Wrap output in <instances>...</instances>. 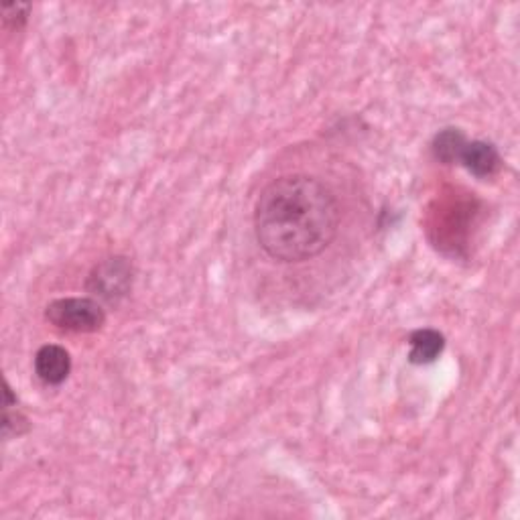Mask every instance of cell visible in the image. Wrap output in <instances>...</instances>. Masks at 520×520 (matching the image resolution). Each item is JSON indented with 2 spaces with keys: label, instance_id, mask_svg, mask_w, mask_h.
I'll use <instances>...</instances> for the list:
<instances>
[{
  "label": "cell",
  "instance_id": "8992f818",
  "mask_svg": "<svg viewBox=\"0 0 520 520\" xmlns=\"http://www.w3.org/2000/svg\"><path fill=\"white\" fill-rule=\"evenodd\" d=\"M409 362L415 366L433 364L445 350V338L437 330H417L409 338Z\"/></svg>",
  "mask_w": 520,
  "mask_h": 520
},
{
  "label": "cell",
  "instance_id": "7a4b0ae2",
  "mask_svg": "<svg viewBox=\"0 0 520 520\" xmlns=\"http://www.w3.org/2000/svg\"><path fill=\"white\" fill-rule=\"evenodd\" d=\"M53 328L72 334H96L106 325V311L94 297H61L45 307Z\"/></svg>",
  "mask_w": 520,
  "mask_h": 520
},
{
  "label": "cell",
  "instance_id": "9c48e42d",
  "mask_svg": "<svg viewBox=\"0 0 520 520\" xmlns=\"http://www.w3.org/2000/svg\"><path fill=\"white\" fill-rule=\"evenodd\" d=\"M29 13H31L29 3H9L3 7V21H5V25L21 29L27 23Z\"/></svg>",
  "mask_w": 520,
  "mask_h": 520
},
{
  "label": "cell",
  "instance_id": "ba28073f",
  "mask_svg": "<svg viewBox=\"0 0 520 520\" xmlns=\"http://www.w3.org/2000/svg\"><path fill=\"white\" fill-rule=\"evenodd\" d=\"M31 429L29 419L17 409V397L11 384L5 380V417H3V437H21Z\"/></svg>",
  "mask_w": 520,
  "mask_h": 520
},
{
  "label": "cell",
  "instance_id": "52a82bcc",
  "mask_svg": "<svg viewBox=\"0 0 520 520\" xmlns=\"http://www.w3.org/2000/svg\"><path fill=\"white\" fill-rule=\"evenodd\" d=\"M466 145H468V137L464 130L455 128V126H447L435 135V139L431 143V153H433L435 161H439L443 165H453L460 161Z\"/></svg>",
  "mask_w": 520,
  "mask_h": 520
},
{
  "label": "cell",
  "instance_id": "3957f363",
  "mask_svg": "<svg viewBox=\"0 0 520 520\" xmlns=\"http://www.w3.org/2000/svg\"><path fill=\"white\" fill-rule=\"evenodd\" d=\"M135 283V267L122 254L108 256L100 260L98 265L88 273L86 291L96 301H104L108 305H118L133 291Z\"/></svg>",
  "mask_w": 520,
  "mask_h": 520
},
{
  "label": "cell",
  "instance_id": "5b68a950",
  "mask_svg": "<svg viewBox=\"0 0 520 520\" xmlns=\"http://www.w3.org/2000/svg\"><path fill=\"white\" fill-rule=\"evenodd\" d=\"M460 163L480 179H488L500 173L502 169V155L496 149V145L488 141H468Z\"/></svg>",
  "mask_w": 520,
  "mask_h": 520
},
{
  "label": "cell",
  "instance_id": "277c9868",
  "mask_svg": "<svg viewBox=\"0 0 520 520\" xmlns=\"http://www.w3.org/2000/svg\"><path fill=\"white\" fill-rule=\"evenodd\" d=\"M72 356L63 346L45 344L35 354V374L47 386H59L70 378Z\"/></svg>",
  "mask_w": 520,
  "mask_h": 520
},
{
  "label": "cell",
  "instance_id": "6da1fadb",
  "mask_svg": "<svg viewBox=\"0 0 520 520\" xmlns=\"http://www.w3.org/2000/svg\"><path fill=\"white\" fill-rule=\"evenodd\" d=\"M340 202L319 177L291 173L271 181L254 204V236L277 263H305L328 250L340 232Z\"/></svg>",
  "mask_w": 520,
  "mask_h": 520
}]
</instances>
